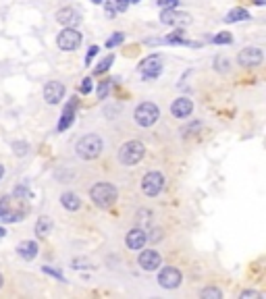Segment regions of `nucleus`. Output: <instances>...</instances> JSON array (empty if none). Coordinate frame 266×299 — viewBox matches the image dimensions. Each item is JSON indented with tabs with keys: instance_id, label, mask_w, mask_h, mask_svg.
I'll use <instances>...</instances> for the list:
<instances>
[{
	"instance_id": "obj_1",
	"label": "nucleus",
	"mask_w": 266,
	"mask_h": 299,
	"mask_svg": "<svg viewBox=\"0 0 266 299\" xmlns=\"http://www.w3.org/2000/svg\"><path fill=\"white\" fill-rule=\"evenodd\" d=\"M90 198L94 199V204L98 208H110L114 201L119 199V193H117V187H114L112 183L100 181L90 189Z\"/></svg>"
},
{
	"instance_id": "obj_2",
	"label": "nucleus",
	"mask_w": 266,
	"mask_h": 299,
	"mask_svg": "<svg viewBox=\"0 0 266 299\" xmlns=\"http://www.w3.org/2000/svg\"><path fill=\"white\" fill-rule=\"evenodd\" d=\"M102 148H104V142L100 135L96 133H90V135H83L81 139L77 142L75 150H77V156L83 158V160H94L102 154Z\"/></svg>"
},
{
	"instance_id": "obj_3",
	"label": "nucleus",
	"mask_w": 266,
	"mask_h": 299,
	"mask_svg": "<svg viewBox=\"0 0 266 299\" xmlns=\"http://www.w3.org/2000/svg\"><path fill=\"white\" fill-rule=\"evenodd\" d=\"M146 154V148L141 142H137V139H131V142L127 144H123L121 150H119V160L123 164H127V166H133V164H137L141 158H144Z\"/></svg>"
},
{
	"instance_id": "obj_4",
	"label": "nucleus",
	"mask_w": 266,
	"mask_h": 299,
	"mask_svg": "<svg viewBox=\"0 0 266 299\" xmlns=\"http://www.w3.org/2000/svg\"><path fill=\"white\" fill-rule=\"evenodd\" d=\"M160 117V110L154 102H141L135 110V123L139 127H152Z\"/></svg>"
},
{
	"instance_id": "obj_5",
	"label": "nucleus",
	"mask_w": 266,
	"mask_h": 299,
	"mask_svg": "<svg viewBox=\"0 0 266 299\" xmlns=\"http://www.w3.org/2000/svg\"><path fill=\"white\" fill-rule=\"evenodd\" d=\"M164 187V177L160 173H148L144 174V179H141V189H144V193L148 198H156L158 193L162 191Z\"/></svg>"
},
{
	"instance_id": "obj_6",
	"label": "nucleus",
	"mask_w": 266,
	"mask_h": 299,
	"mask_svg": "<svg viewBox=\"0 0 266 299\" xmlns=\"http://www.w3.org/2000/svg\"><path fill=\"white\" fill-rule=\"evenodd\" d=\"M56 44H58V48H60V50L71 52V50H75V48L79 46V44H81V33H79L75 27H65L63 31L58 33Z\"/></svg>"
},
{
	"instance_id": "obj_7",
	"label": "nucleus",
	"mask_w": 266,
	"mask_h": 299,
	"mask_svg": "<svg viewBox=\"0 0 266 299\" xmlns=\"http://www.w3.org/2000/svg\"><path fill=\"white\" fill-rule=\"evenodd\" d=\"M139 73L144 79H154L162 73V58L158 54H152L150 58H146L144 63L139 65Z\"/></svg>"
},
{
	"instance_id": "obj_8",
	"label": "nucleus",
	"mask_w": 266,
	"mask_h": 299,
	"mask_svg": "<svg viewBox=\"0 0 266 299\" xmlns=\"http://www.w3.org/2000/svg\"><path fill=\"white\" fill-rule=\"evenodd\" d=\"M158 285H160L162 289H177L181 285V272L173 266L162 268L160 274H158Z\"/></svg>"
},
{
	"instance_id": "obj_9",
	"label": "nucleus",
	"mask_w": 266,
	"mask_h": 299,
	"mask_svg": "<svg viewBox=\"0 0 266 299\" xmlns=\"http://www.w3.org/2000/svg\"><path fill=\"white\" fill-rule=\"evenodd\" d=\"M264 60V54L260 48H243L237 54V63L241 67H258Z\"/></svg>"
},
{
	"instance_id": "obj_10",
	"label": "nucleus",
	"mask_w": 266,
	"mask_h": 299,
	"mask_svg": "<svg viewBox=\"0 0 266 299\" xmlns=\"http://www.w3.org/2000/svg\"><path fill=\"white\" fill-rule=\"evenodd\" d=\"M56 21L60 25H65V27H77L79 23H81V15H79V11H75V8H60V11L56 13Z\"/></svg>"
},
{
	"instance_id": "obj_11",
	"label": "nucleus",
	"mask_w": 266,
	"mask_h": 299,
	"mask_svg": "<svg viewBox=\"0 0 266 299\" xmlns=\"http://www.w3.org/2000/svg\"><path fill=\"white\" fill-rule=\"evenodd\" d=\"M63 96H65V85L60 81H50L44 87V100L48 104H58L63 100Z\"/></svg>"
},
{
	"instance_id": "obj_12",
	"label": "nucleus",
	"mask_w": 266,
	"mask_h": 299,
	"mask_svg": "<svg viewBox=\"0 0 266 299\" xmlns=\"http://www.w3.org/2000/svg\"><path fill=\"white\" fill-rule=\"evenodd\" d=\"M160 21L164 25H189L191 17L187 13H177V11H173V8H164L162 15H160Z\"/></svg>"
},
{
	"instance_id": "obj_13",
	"label": "nucleus",
	"mask_w": 266,
	"mask_h": 299,
	"mask_svg": "<svg viewBox=\"0 0 266 299\" xmlns=\"http://www.w3.org/2000/svg\"><path fill=\"white\" fill-rule=\"evenodd\" d=\"M160 253L154 251V249H146V251H141V256H139V266L148 270V272H152L156 270L158 266H160Z\"/></svg>"
},
{
	"instance_id": "obj_14",
	"label": "nucleus",
	"mask_w": 266,
	"mask_h": 299,
	"mask_svg": "<svg viewBox=\"0 0 266 299\" xmlns=\"http://www.w3.org/2000/svg\"><path fill=\"white\" fill-rule=\"evenodd\" d=\"M193 110V102L189 98H177L173 102V106H171V112H173V117L177 119H185V117H189Z\"/></svg>"
},
{
	"instance_id": "obj_15",
	"label": "nucleus",
	"mask_w": 266,
	"mask_h": 299,
	"mask_svg": "<svg viewBox=\"0 0 266 299\" xmlns=\"http://www.w3.org/2000/svg\"><path fill=\"white\" fill-rule=\"evenodd\" d=\"M146 241H148V237L141 228H131V231L127 233V239H125L129 249H141L146 245Z\"/></svg>"
},
{
	"instance_id": "obj_16",
	"label": "nucleus",
	"mask_w": 266,
	"mask_h": 299,
	"mask_svg": "<svg viewBox=\"0 0 266 299\" xmlns=\"http://www.w3.org/2000/svg\"><path fill=\"white\" fill-rule=\"evenodd\" d=\"M75 106H77V98H71L69 106L63 110V117L58 121V131H65L73 125V119H75Z\"/></svg>"
},
{
	"instance_id": "obj_17",
	"label": "nucleus",
	"mask_w": 266,
	"mask_h": 299,
	"mask_svg": "<svg viewBox=\"0 0 266 299\" xmlns=\"http://www.w3.org/2000/svg\"><path fill=\"white\" fill-rule=\"evenodd\" d=\"M17 253L23 258V260H33L38 256V243L35 241H21L19 248H17Z\"/></svg>"
},
{
	"instance_id": "obj_18",
	"label": "nucleus",
	"mask_w": 266,
	"mask_h": 299,
	"mask_svg": "<svg viewBox=\"0 0 266 299\" xmlns=\"http://www.w3.org/2000/svg\"><path fill=\"white\" fill-rule=\"evenodd\" d=\"M60 204H63L67 210H79V208H81V199H79L75 193L67 191V193H63V196H60Z\"/></svg>"
},
{
	"instance_id": "obj_19",
	"label": "nucleus",
	"mask_w": 266,
	"mask_h": 299,
	"mask_svg": "<svg viewBox=\"0 0 266 299\" xmlns=\"http://www.w3.org/2000/svg\"><path fill=\"white\" fill-rule=\"evenodd\" d=\"M50 231H52V221L48 216H40L38 223H35V233H38V237H48Z\"/></svg>"
},
{
	"instance_id": "obj_20",
	"label": "nucleus",
	"mask_w": 266,
	"mask_h": 299,
	"mask_svg": "<svg viewBox=\"0 0 266 299\" xmlns=\"http://www.w3.org/2000/svg\"><path fill=\"white\" fill-rule=\"evenodd\" d=\"M245 19H250V13H247L245 8H233V11H229L225 17L227 23H237V21H245Z\"/></svg>"
},
{
	"instance_id": "obj_21",
	"label": "nucleus",
	"mask_w": 266,
	"mask_h": 299,
	"mask_svg": "<svg viewBox=\"0 0 266 299\" xmlns=\"http://www.w3.org/2000/svg\"><path fill=\"white\" fill-rule=\"evenodd\" d=\"M200 295H202V299H220V297H223V291L216 289V287H206Z\"/></svg>"
},
{
	"instance_id": "obj_22",
	"label": "nucleus",
	"mask_w": 266,
	"mask_h": 299,
	"mask_svg": "<svg viewBox=\"0 0 266 299\" xmlns=\"http://www.w3.org/2000/svg\"><path fill=\"white\" fill-rule=\"evenodd\" d=\"M112 60H114V56L108 54V56H106V58L102 60V63H98V67H96V75H100V73H106V71H108V67L112 65Z\"/></svg>"
},
{
	"instance_id": "obj_23",
	"label": "nucleus",
	"mask_w": 266,
	"mask_h": 299,
	"mask_svg": "<svg viewBox=\"0 0 266 299\" xmlns=\"http://www.w3.org/2000/svg\"><path fill=\"white\" fill-rule=\"evenodd\" d=\"M212 42H214V44H231L233 36H231V33H227V31H223V33H216V36L212 38Z\"/></svg>"
},
{
	"instance_id": "obj_24",
	"label": "nucleus",
	"mask_w": 266,
	"mask_h": 299,
	"mask_svg": "<svg viewBox=\"0 0 266 299\" xmlns=\"http://www.w3.org/2000/svg\"><path fill=\"white\" fill-rule=\"evenodd\" d=\"M42 270H44V272H46V274H50V276H54V278H58V280H65V274H63V272H60L58 268H52V266H44Z\"/></svg>"
},
{
	"instance_id": "obj_25",
	"label": "nucleus",
	"mask_w": 266,
	"mask_h": 299,
	"mask_svg": "<svg viewBox=\"0 0 266 299\" xmlns=\"http://www.w3.org/2000/svg\"><path fill=\"white\" fill-rule=\"evenodd\" d=\"M123 40H125V36H123V33L119 31V33H114V36H112L108 42H106V46H108V48H114V46H119Z\"/></svg>"
},
{
	"instance_id": "obj_26",
	"label": "nucleus",
	"mask_w": 266,
	"mask_h": 299,
	"mask_svg": "<svg viewBox=\"0 0 266 299\" xmlns=\"http://www.w3.org/2000/svg\"><path fill=\"white\" fill-rule=\"evenodd\" d=\"M13 152H15V154H19V156H25V154H27V144H25V142L13 144Z\"/></svg>"
},
{
	"instance_id": "obj_27",
	"label": "nucleus",
	"mask_w": 266,
	"mask_h": 299,
	"mask_svg": "<svg viewBox=\"0 0 266 299\" xmlns=\"http://www.w3.org/2000/svg\"><path fill=\"white\" fill-rule=\"evenodd\" d=\"M108 85H110V81H102V83L98 85V98H100V100L106 98V94H108Z\"/></svg>"
},
{
	"instance_id": "obj_28",
	"label": "nucleus",
	"mask_w": 266,
	"mask_h": 299,
	"mask_svg": "<svg viewBox=\"0 0 266 299\" xmlns=\"http://www.w3.org/2000/svg\"><path fill=\"white\" fill-rule=\"evenodd\" d=\"M90 90H92V79H90V77H85L83 81H81V85H79V92L90 94Z\"/></svg>"
},
{
	"instance_id": "obj_29",
	"label": "nucleus",
	"mask_w": 266,
	"mask_h": 299,
	"mask_svg": "<svg viewBox=\"0 0 266 299\" xmlns=\"http://www.w3.org/2000/svg\"><path fill=\"white\" fill-rule=\"evenodd\" d=\"M112 4H114V8H117V13H123L129 6V0H112Z\"/></svg>"
},
{
	"instance_id": "obj_30",
	"label": "nucleus",
	"mask_w": 266,
	"mask_h": 299,
	"mask_svg": "<svg viewBox=\"0 0 266 299\" xmlns=\"http://www.w3.org/2000/svg\"><path fill=\"white\" fill-rule=\"evenodd\" d=\"M177 4H179V0H158V6L162 8H175Z\"/></svg>"
},
{
	"instance_id": "obj_31",
	"label": "nucleus",
	"mask_w": 266,
	"mask_h": 299,
	"mask_svg": "<svg viewBox=\"0 0 266 299\" xmlns=\"http://www.w3.org/2000/svg\"><path fill=\"white\" fill-rule=\"evenodd\" d=\"M241 299H262V295L258 291H250V289H247V291L241 293Z\"/></svg>"
},
{
	"instance_id": "obj_32",
	"label": "nucleus",
	"mask_w": 266,
	"mask_h": 299,
	"mask_svg": "<svg viewBox=\"0 0 266 299\" xmlns=\"http://www.w3.org/2000/svg\"><path fill=\"white\" fill-rule=\"evenodd\" d=\"M114 13H117V8H114L112 0H110V2H106V17H108V19H112V17H114Z\"/></svg>"
},
{
	"instance_id": "obj_33",
	"label": "nucleus",
	"mask_w": 266,
	"mask_h": 299,
	"mask_svg": "<svg viewBox=\"0 0 266 299\" xmlns=\"http://www.w3.org/2000/svg\"><path fill=\"white\" fill-rule=\"evenodd\" d=\"M96 54H98V46H92V48H90V52H87V58H85V65H90V63H92V58H94Z\"/></svg>"
},
{
	"instance_id": "obj_34",
	"label": "nucleus",
	"mask_w": 266,
	"mask_h": 299,
	"mask_svg": "<svg viewBox=\"0 0 266 299\" xmlns=\"http://www.w3.org/2000/svg\"><path fill=\"white\" fill-rule=\"evenodd\" d=\"M73 268H77V270H79V268H92V266H90V262H81V260H75V262H73Z\"/></svg>"
},
{
	"instance_id": "obj_35",
	"label": "nucleus",
	"mask_w": 266,
	"mask_h": 299,
	"mask_svg": "<svg viewBox=\"0 0 266 299\" xmlns=\"http://www.w3.org/2000/svg\"><path fill=\"white\" fill-rule=\"evenodd\" d=\"M4 235H6V231H4V228H2V226H0V239H2V237H4Z\"/></svg>"
},
{
	"instance_id": "obj_36",
	"label": "nucleus",
	"mask_w": 266,
	"mask_h": 299,
	"mask_svg": "<svg viewBox=\"0 0 266 299\" xmlns=\"http://www.w3.org/2000/svg\"><path fill=\"white\" fill-rule=\"evenodd\" d=\"M254 2L258 4V6H264V0H254Z\"/></svg>"
},
{
	"instance_id": "obj_37",
	"label": "nucleus",
	"mask_w": 266,
	"mask_h": 299,
	"mask_svg": "<svg viewBox=\"0 0 266 299\" xmlns=\"http://www.w3.org/2000/svg\"><path fill=\"white\" fill-rule=\"evenodd\" d=\"M2 174H4V166L0 164V179H2Z\"/></svg>"
},
{
	"instance_id": "obj_38",
	"label": "nucleus",
	"mask_w": 266,
	"mask_h": 299,
	"mask_svg": "<svg viewBox=\"0 0 266 299\" xmlns=\"http://www.w3.org/2000/svg\"><path fill=\"white\" fill-rule=\"evenodd\" d=\"M2 283H4V278H2V274H0V287H2Z\"/></svg>"
},
{
	"instance_id": "obj_39",
	"label": "nucleus",
	"mask_w": 266,
	"mask_h": 299,
	"mask_svg": "<svg viewBox=\"0 0 266 299\" xmlns=\"http://www.w3.org/2000/svg\"><path fill=\"white\" fill-rule=\"evenodd\" d=\"M92 2H94V4H100V2H102V0H92Z\"/></svg>"
}]
</instances>
